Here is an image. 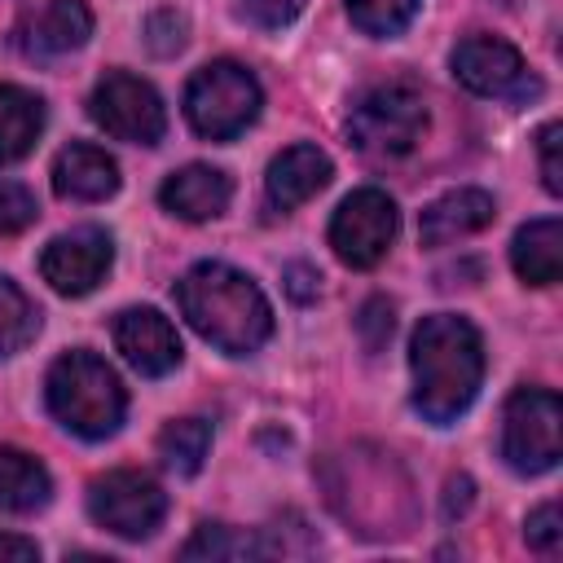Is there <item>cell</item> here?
<instances>
[{"mask_svg": "<svg viewBox=\"0 0 563 563\" xmlns=\"http://www.w3.org/2000/svg\"><path fill=\"white\" fill-rule=\"evenodd\" d=\"M413 369V405L427 422H453L479 391L484 378V343L479 330L457 312H431L418 321L409 339Z\"/></svg>", "mask_w": 563, "mask_h": 563, "instance_id": "1", "label": "cell"}, {"mask_svg": "<svg viewBox=\"0 0 563 563\" xmlns=\"http://www.w3.org/2000/svg\"><path fill=\"white\" fill-rule=\"evenodd\" d=\"M176 303H180L185 321L211 347H220L229 356H246L273 334V308H268L264 290L246 273H238L220 260L194 264L176 282Z\"/></svg>", "mask_w": 563, "mask_h": 563, "instance_id": "2", "label": "cell"}, {"mask_svg": "<svg viewBox=\"0 0 563 563\" xmlns=\"http://www.w3.org/2000/svg\"><path fill=\"white\" fill-rule=\"evenodd\" d=\"M44 396H48L53 418L66 431L84 435V440L114 435L119 422H123V409H128V396H123L119 374L101 356H92V352H66V356H57L53 369H48Z\"/></svg>", "mask_w": 563, "mask_h": 563, "instance_id": "3", "label": "cell"}, {"mask_svg": "<svg viewBox=\"0 0 563 563\" xmlns=\"http://www.w3.org/2000/svg\"><path fill=\"white\" fill-rule=\"evenodd\" d=\"M422 132H427V106L409 79H391L361 92L347 114V136L369 158H400L422 141Z\"/></svg>", "mask_w": 563, "mask_h": 563, "instance_id": "4", "label": "cell"}, {"mask_svg": "<svg viewBox=\"0 0 563 563\" xmlns=\"http://www.w3.org/2000/svg\"><path fill=\"white\" fill-rule=\"evenodd\" d=\"M185 114L198 136L233 141L260 114V84L238 62H207L185 88Z\"/></svg>", "mask_w": 563, "mask_h": 563, "instance_id": "5", "label": "cell"}, {"mask_svg": "<svg viewBox=\"0 0 563 563\" xmlns=\"http://www.w3.org/2000/svg\"><path fill=\"white\" fill-rule=\"evenodd\" d=\"M559 427H563L559 396L545 391V387H519L506 400V413H501V457H506V466L519 471V475L550 471L563 453Z\"/></svg>", "mask_w": 563, "mask_h": 563, "instance_id": "6", "label": "cell"}, {"mask_svg": "<svg viewBox=\"0 0 563 563\" xmlns=\"http://www.w3.org/2000/svg\"><path fill=\"white\" fill-rule=\"evenodd\" d=\"M88 114L101 132H110L114 141H128V145H154L167 128L158 92L128 70H106L97 79V88L88 97Z\"/></svg>", "mask_w": 563, "mask_h": 563, "instance_id": "7", "label": "cell"}, {"mask_svg": "<svg viewBox=\"0 0 563 563\" xmlns=\"http://www.w3.org/2000/svg\"><path fill=\"white\" fill-rule=\"evenodd\" d=\"M88 515L128 541L150 537L167 515V493L141 471H110L88 488Z\"/></svg>", "mask_w": 563, "mask_h": 563, "instance_id": "8", "label": "cell"}, {"mask_svg": "<svg viewBox=\"0 0 563 563\" xmlns=\"http://www.w3.org/2000/svg\"><path fill=\"white\" fill-rule=\"evenodd\" d=\"M396 202L383 189H356L330 220V246L347 268H374L396 238Z\"/></svg>", "mask_w": 563, "mask_h": 563, "instance_id": "9", "label": "cell"}, {"mask_svg": "<svg viewBox=\"0 0 563 563\" xmlns=\"http://www.w3.org/2000/svg\"><path fill=\"white\" fill-rule=\"evenodd\" d=\"M110 260H114V242L110 233L84 224V229H70L62 238H53L40 255V273L44 282L57 290V295H88L97 290V282L110 273Z\"/></svg>", "mask_w": 563, "mask_h": 563, "instance_id": "10", "label": "cell"}, {"mask_svg": "<svg viewBox=\"0 0 563 563\" xmlns=\"http://www.w3.org/2000/svg\"><path fill=\"white\" fill-rule=\"evenodd\" d=\"M453 75L479 97H528V92H537V84L523 70V57L497 35H466L453 48Z\"/></svg>", "mask_w": 563, "mask_h": 563, "instance_id": "11", "label": "cell"}, {"mask_svg": "<svg viewBox=\"0 0 563 563\" xmlns=\"http://www.w3.org/2000/svg\"><path fill=\"white\" fill-rule=\"evenodd\" d=\"M114 347L123 352V361L150 378L167 374L180 365V339H176V325L154 312V308H128L119 312L114 321Z\"/></svg>", "mask_w": 563, "mask_h": 563, "instance_id": "12", "label": "cell"}, {"mask_svg": "<svg viewBox=\"0 0 563 563\" xmlns=\"http://www.w3.org/2000/svg\"><path fill=\"white\" fill-rule=\"evenodd\" d=\"M330 176H334V167H330V158H325L317 145H290V150H282V154L268 163L264 185H268V198H273L282 211H295V207H303L308 198H317V194L330 185Z\"/></svg>", "mask_w": 563, "mask_h": 563, "instance_id": "13", "label": "cell"}, {"mask_svg": "<svg viewBox=\"0 0 563 563\" xmlns=\"http://www.w3.org/2000/svg\"><path fill=\"white\" fill-rule=\"evenodd\" d=\"M229 194H233L229 176L220 167H207V163H189V167L172 172L158 189L163 207L180 220H216L229 207Z\"/></svg>", "mask_w": 563, "mask_h": 563, "instance_id": "14", "label": "cell"}, {"mask_svg": "<svg viewBox=\"0 0 563 563\" xmlns=\"http://www.w3.org/2000/svg\"><path fill=\"white\" fill-rule=\"evenodd\" d=\"M53 189L70 202H101L119 189V167L101 145H66L53 163Z\"/></svg>", "mask_w": 563, "mask_h": 563, "instance_id": "15", "label": "cell"}, {"mask_svg": "<svg viewBox=\"0 0 563 563\" xmlns=\"http://www.w3.org/2000/svg\"><path fill=\"white\" fill-rule=\"evenodd\" d=\"M92 35V13L84 0H48L44 9H35L22 26V48L31 57H57L79 48Z\"/></svg>", "mask_w": 563, "mask_h": 563, "instance_id": "16", "label": "cell"}, {"mask_svg": "<svg viewBox=\"0 0 563 563\" xmlns=\"http://www.w3.org/2000/svg\"><path fill=\"white\" fill-rule=\"evenodd\" d=\"M484 224H493V198L484 189H449L422 211L418 238L422 246H444L466 233H479Z\"/></svg>", "mask_w": 563, "mask_h": 563, "instance_id": "17", "label": "cell"}, {"mask_svg": "<svg viewBox=\"0 0 563 563\" xmlns=\"http://www.w3.org/2000/svg\"><path fill=\"white\" fill-rule=\"evenodd\" d=\"M510 264L528 286H554L563 273V224L554 216L532 220L515 233Z\"/></svg>", "mask_w": 563, "mask_h": 563, "instance_id": "18", "label": "cell"}, {"mask_svg": "<svg viewBox=\"0 0 563 563\" xmlns=\"http://www.w3.org/2000/svg\"><path fill=\"white\" fill-rule=\"evenodd\" d=\"M44 132V101L26 88L0 84V163H18Z\"/></svg>", "mask_w": 563, "mask_h": 563, "instance_id": "19", "label": "cell"}, {"mask_svg": "<svg viewBox=\"0 0 563 563\" xmlns=\"http://www.w3.org/2000/svg\"><path fill=\"white\" fill-rule=\"evenodd\" d=\"M48 471L22 453V449H9L0 444V510L4 515H26V510H40L48 501Z\"/></svg>", "mask_w": 563, "mask_h": 563, "instance_id": "20", "label": "cell"}, {"mask_svg": "<svg viewBox=\"0 0 563 563\" xmlns=\"http://www.w3.org/2000/svg\"><path fill=\"white\" fill-rule=\"evenodd\" d=\"M207 449H211V422L207 418H176L158 431V457L176 475H198Z\"/></svg>", "mask_w": 563, "mask_h": 563, "instance_id": "21", "label": "cell"}, {"mask_svg": "<svg viewBox=\"0 0 563 563\" xmlns=\"http://www.w3.org/2000/svg\"><path fill=\"white\" fill-rule=\"evenodd\" d=\"M35 325H40V317H35L31 299L9 277H0V356H13L18 347H26L35 339Z\"/></svg>", "mask_w": 563, "mask_h": 563, "instance_id": "22", "label": "cell"}, {"mask_svg": "<svg viewBox=\"0 0 563 563\" xmlns=\"http://www.w3.org/2000/svg\"><path fill=\"white\" fill-rule=\"evenodd\" d=\"M418 4L422 0H347V13L365 35H396L413 22Z\"/></svg>", "mask_w": 563, "mask_h": 563, "instance_id": "23", "label": "cell"}, {"mask_svg": "<svg viewBox=\"0 0 563 563\" xmlns=\"http://www.w3.org/2000/svg\"><path fill=\"white\" fill-rule=\"evenodd\" d=\"M180 554H185V559H246V554H260V545L246 541V537H238V532L224 528V523H202V528L185 541Z\"/></svg>", "mask_w": 563, "mask_h": 563, "instance_id": "24", "label": "cell"}, {"mask_svg": "<svg viewBox=\"0 0 563 563\" xmlns=\"http://www.w3.org/2000/svg\"><path fill=\"white\" fill-rule=\"evenodd\" d=\"M185 35H189V22L176 13V9H158L145 18V44L154 57H172L185 48Z\"/></svg>", "mask_w": 563, "mask_h": 563, "instance_id": "25", "label": "cell"}, {"mask_svg": "<svg viewBox=\"0 0 563 563\" xmlns=\"http://www.w3.org/2000/svg\"><path fill=\"white\" fill-rule=\"evenodd\" d=\"M35 220V198L13 185V180H0V233H18Z\"/></svg>", "mask_w": 563, "mask_h": 563, "instance_id": "26", "label": "cell"}, {"mask_svg": "<svg viewBox=\"0 0 563 563\" xmlns=\"http://www.w3.org/2000/svg\"><path fill=\"white\" fill-rule=\"evenodd\" d=\"M523 537H528V545H532V550H541V554H554V550H559V541H563V528H559V506H554V501L537 506V510L528 515V528H523Z\"/></svg>", "mask_w": 563, "mask_h": 563, "instance_id": "27", "label": "cell"}, {"mask_svg": "<svg viewBox=\"0 0 563 563\" xmlns=\"http://www.w3.org/2000/svg\"><path fill=\"white\" fill-rule=\"evenodd\" d=\"M391 325H396V321H391V303H387V299H369V303L361 308V317H356V330H361V339H365L369 352L391 339Z\"/></svg>", "mask_w": 563, "mask_h": 563, "instance_id": "28", "label": "cell"}, {"mask_svg": "<svg viewBox=\"0 0 563 563\" xmlns=\"http://www.w3.org/2000/svg\"><path fill=\"white\" fill-rule=\"evenodd\" d=\"M559 136H563V123H545L537 132V150H541V180L550 194H563V167H559Z\"/></svg>", "mask_w": 563, "mask_h": 563, "instance_id": "29", "label": "cell"}, {"mask_svg": "<svg viewBox=\"0 0 563 563\" xmlns=\"http://www.w3.org/2000/svg\"><path fill=\"white\" fill-rule=\"evenodd\" d=\"M242 4H246L251 22H260V26H268V31L295 22L299 9H303V0H242Z\"/></svg>", "mask_w": 563, "mask_h": 563, "instance_id": "30", "label": "cell"}, {"mask_svg": "<svg viewBox=\"0 0 563 563\" xmlns=\"http://www.w3.org/2000/svg\"><path fill=\"white\" fill-rule=\"evenodd\" d=\"M466 506H471V479H466V475H453V479L444 484V519L466 515Z\"/></svg>", "mask_w": 563, "mask_h": 563, "instance_id": "31", "label": "cell"}, {"mask_svg": "<svg viewBox=\"0 0 563 563\" xmlns=\"http://www.w3.org/2000/svg\"><path fill=\"white\" fill-rule=\"evenodd\" d=\"M317 268H308V264H290L286 268V290L295 295V299H312L317 295Z\"/></svg>", "mask_w": 563, "mask_h": 563, "instance_id": "32", "label": "cell"}, {"mask_svg": "<svg viewBox=\"0 0 563 563\" xmlns=\"http://www.w3.org/2000/svg\"><path fill=\"white\" fill-rule=\"evenodd\" d=\"M0 559L31 563V559H40V550H35V541H26V537H0Z\"/></svg>", "mask_w": 563, "mask_h": 563, "instance_id": "33", "label": "cell"}]
</instances>
